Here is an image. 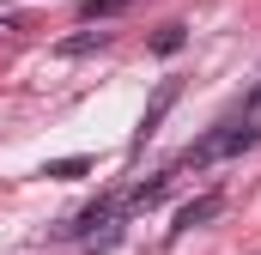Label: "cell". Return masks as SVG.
Returning a JSON list of instances; mask_svg holds the SVG:
<instances>
[{"mask_svg":"<svg viewBox=\"0 0 261 255\" xmlns=\"http://www.w3.org/2000/svg\"><path fill=\"white\" fill-rule=\"evenodd\" d=\"M255 140H261V122H249V116H231V122L206 128L195 146L182 152V164H176V170H206V164H219V158H237V152H249Z\"/></svg>","mask_w":261,"mask_h":255,"instance_id":"cell-1","label":"cell"},{"mask_svg":"<svg viewBox=\"0 0 261 255\" xmlns=\"http://www.w3.org/2000/svg\"><path fill=\"white\" fill-rule=\"evenodd\" d=\"M116 219H122V200H116V194H103V200H91L85 213H73L61 231H67V237H97V225H116Z\"/></svg>","mask_w":261,"mask_h":255,"instance_id":"cell-2","label":"cell"},{"mask_svg":"<svg viewBox=\"0 0 261 255\" xmlns=\"http://www.w3.org/2000/svg\"><path fill=\"white\" fill-rule=\"evenodd\" d=\"M170 104H176V79H164V85H158V97L146 104V116H140V128H134V146H146V140L158 134V122L170 116Z\"/></svg>","mask_w":261,"mask_h":255,"instance_id":"cell-3","label":"cell"},{"mask_svg":"<svg viewBox=\"0 0 261 255\" xmlns=\"http://www.w3.org/2000/svg\"><path fill=\"white\" fill-rule=\"evenodd\" d=\"M219 207H225V194H219V189H206V194H195V200H189V207L176 213V225H170V237H182V231H195V225H206V219H213Z\"/></svg>","mask_w":261,"mask_h":255,"instance_id":"cell-4","label":"cell"},{"mask_svg":"<svg viewBox=\"0 0 261 255\" xmlns=\"http://www.w3.org/2000/svg\"><path fill=\"white\" fill-rule=\"evenodd\" d=\"M103 43H110V31H79V37H67V43H61V55L79 61V55H91V49H103Z\"/></svg>","mask_w":261,"mask_h":255,"instance_id":"cell-5","label":"cell"},{"mask_svg":"<svg viewBox=\"0 0 261 255\" xmlns=\"http://www.w3.org/2000/svg\"><path fill=\"white\" fill-rule=\"evenodd\" d=\"M85 170H91V158H85V152H73V158H55V164H43V176H85Z\"/></svg>","mask_w":261,"mask_h":255,"instance_id":"cell-6","label":"cell"},{"mask_svg":"<svg viewBox=\"0 0 261 255\" xmlns=\"http://www.w3.org/2000/svg\"><path fill=\"white\" fill-rule=\"evenodd\" d=\"M122 6H128V0H85V6H79V18H85V24H97V18H116Z\"/></svg>","mask_w":261,"mask_h":255,"instance_id":"cell-7","label":"cell"},{"mask_svg":"<svg viewBox=\"0 0 261 255\" xmlns=\"http://www.w3.org/2000/svg\"><path fill=\"white\" fill-rule=\"evenodd\" d=\"M152 49H158V55H176V49H182V24H164V31L152 37Z\"/></svg>","mask_w":261,"mask_h":255,"instance_id":"cell-8","label":"cell"}]
</instances>
